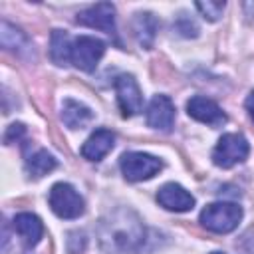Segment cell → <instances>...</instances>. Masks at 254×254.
<instances>
[{
  "label": "cell",
  "mask_w": 254,
  "mask_h": 254,
  "mask_svg": "<svg viewBox=\"0 0 254 254\" xmlns=\"http://www.w3.org/2000/svg\"><path fill=\"white\" fill-rule=\"evenodd\" d=\"M145 240V230L133 212L119 210L101 224V242L109 250L133 252Z\"/></svg>",
  "instance_id": "cell-1"
},
{
  "label": "cell",
  "mask_w": 254,
  "mask_h": 254,
  "mask_svg": "<svg viewBox=\"0 0 254 254\" xmlns=\"http://www.w3.org/2000/svg\"><path fill=\"white\" fill-rule=\"evenodd\" d=\"M242 220V208L236 202H212L200 212V224L216 234L232 232Z\"/></svg>",
  "instance_id": "cell-2"
},
{
  "label": "cell",
  "mask_w": 254,
  "mask_h": 254,
  "mask_svg": "<svg viewBox=\"0 0 254 254\" xmlns=\"http://www.w3.org/2000/svg\"><path fill=\"white\" fill-rule=\"evenodd\" d=\"M50 206L60 218H77L85 210L81 194L67 183H56L50 190Z\"/></svg>",
  "instance_id": "cell-3"
},
{
  "label": "cell",
  "mask_w": 254,
  "mask_h": 254,
  "mask_svg": "<svg viewBox=\"0 0 254 254\" xmlns=\"http://www.w3.org/2000/svg\"><path fill=\"white\" fill-rule=\"evenodd\" d=\"M250 153L248 141L238 133H226L218 139L212 151V163L222 169H230L236 163H242Z\"/></svg>",
  "instance_id": "cell-4"
},
{
  "label": "cell",
  "mask_w": 254,
  "mask_h": 254,
  "mask_svg": "<svg viewBox=\"0 0 254 254\" xmlns=\"http://www.w3.org/2000/svg\"><path fill=\"white\" fill-rule=\"evenodd\" d=\"M119 165H121L123 177L127 181H131V183L147 181V179H151L153 175H157L163 169L161 159H157V157H153L149 153H139V151L121 155Z\"/></svg>",
  "instance_id": "cell-5"
},
{
  "label": "cell",
  "mask_w": 254,
  "mask_h": 254,
  "mask_svg": "<svg viewBox=\"0 0 254 254\" xmlns=\"http://www.w3.org/2000/svg\"><path fill=\"white\" fill-rule=\"evenodd\" d=\"M105 54V44L93 36H79L71 42V64L77 69L93 71Z\"/></svg>",
  "instance_id": "cell-6"
},
{
  "label": "cell",
  "mask_w": 254,
  "mask_h": 254,
  "mask_svg": "<svg viewBox=\"0 0 254 254\" xmlns=\"http://www.w3.org/2000/svg\"><path fill=\"white\" fill-rule=\"evenodd\" d=\"M77 24L101 30L105 34H115V8L113 4L99 2L95 6H89L77 14Z\"/></svg>",
  "instance_id": "cell-7"
},
{
  "label": "cell",
  "mask_w": 254,
  "mask_h": 254,
  "mask_svg": "<svg viewBox=\"0 0 254 254\" xmlns=\"http://www.w3.org/2000/svg\"><path fill=\"white\" fill-rule=\"evenodd\" d=\"M115 93H117V103L125 117L137 115L141 111L143 97H141V89L133 75H129V73L119 75L115 79Z\"/></svg>",
  "instance_id": "cell-8"
},
{
  "label": "cell",
  "mask_w": 254,
  "mask_h": 254,
  "mask_svg": "<svg viewBox=\"0 0 254 254\" xmlns=\"http://www.w3.org/2000/svg\"><path fill=\"white\" fill-rule=\"evenodd\" d=\"M187 113H189L192 119H196V121H200V123H206V125H212V127L222 125V123L226 121V115H224V111L218 107V103L212 101V99H208V97H204V95H194V97H190V99L187 101Z\"/></svg>",
  "instance_id": "cell-9"
},
{
  "label": "cell",
  "mask_w": 254,
  "mask_h": 254,
  "mask_svg": "<svg viewBox=\"0 0 254 254\" xmlns=\"http://www.w3.org/2000/svg\"><path fill=\"white\" fill-rule=\"evenodd\" d=\"M157 200L163 208L173 210V212H187L194 206V196L177 183L163 185L157 192Z\"/></svg>",
  "instance_id": "cell-10"
},
{
  "label": "cell",
  "mask_w": 254,
  "mask_h": 254,
  "mask_svg": "<svg viewBox=\"0 0 254 254\" xmlns=\"http://www.w3.org/2000/svg\"><path fill=\"white\" fill-rule=\"evenodd\" d=\"M147 123L153 129L169 131L175 123V105L167 95H155L147 107Z\"/></svg>",
  "instance_id": "cell-11"
},
{
  "label": "cell",
  "mask_w": 254,
  "mask_h": 254,
  "mask_svg": "<svg viewBox=\"0 0 254 254\" xmlns=\"http://www.w3.org/2000/svg\"><path fill=\"white\" fill-rule=\"evenodd\" d=\"M115 145V135L109 129H97L93 131L85 143L81 145V157L87 161H101Z\"/></svg>",
  "instance_id": "cell-12"
},
{
  "label": "cell",
  "mask_w": 254,
  "mask_h": 254,
  "mask_svg": "<svg viewBox=\"0 0 254 254\" xmlns=\"http://www.w3.org/2000/svg\"><path fill=\"white\" fill-rule=\"evenodd\" d=\"M14 230L20 234V238L28 246H36L44 234L42 220L32 212H20L14 216Z\"/></svg>",
  "instance_id": "cell-13"
},
{
  "label": "cell",
  "mask_w": 254,
  "mask_h": 254,
  "mask_svg": "<svg viewBox=\"0 0 254 254\" xmlns=\"http://www.w3.org/2000/svg\"><path fill=\"white\" fill-rule=\"evenodd\" d=\"M93 119V113L87 105L75 101V99H65L62 105V121L69 129H81Z\"/></svg>",
  "instance_id": "cell-14"
},
{
  "label": "cell",
  "mask_w": 254,
  "mask_h": 254,
  "mask_svg": "<svg viewBox=\"0 0 254 254\" xmlns=\"http://www.w3.org/2000/svg\"><path fill=\"white\" fill-rule=\"evenodd\" d=\"M133 30H135V36H137L139 44H143L145 48H151L153 40L157 36V30H159V22L151 12H141V14L135 16Z\"/></svg>",
  "instance_id": "cell-15"
},
{
  "label": "cell",
  "mask_w": 254,
  "mask_h": 254,
  "mask_svg": "<svg viewBox=\"0 0 254 254\" xmlns=\"http://www.w3.org/2000/svg\"><path fill=\"white\" fill-rule=\"evenodd\" d=\"M50 54H52L54 64H58V65H65L67 62H71V42L65 32H62V30L52 32Z\"/></svg>",
  "instance_id": "cell-16"
},
{
  "label": "cell",
  "mask_w": 254,
  "mask_h": 254,
  "mask_svg": "<svg viewBox=\"0 0 254 254\" xmlns=\"http://www.w3.org/2000/svg\"><path fill=\"white\" fill-rule=\"evenodd\" d=\"M56 165H58V161L54 159V155H50L48 151H38L26 161V171L32 177H44L52 169H56Z\"/></svg>",
  "instance_id": "cell-17"
},
{
  "label": "cell",
  "mask_w": 254,
  "mask_h": 254,
  "mask_svg": "<svg viewBox=\"0 0 254 254\" xmlns=\"http://www.w3.org/2000/svg\"><path fill=\"white\" fill-rule=\"evenodd\" d=\"M196 8H198V12L206 18V20H210V22H214V20H218L220 16H222V10H224V2H196Z\"/></svg>",
  "instance_id": "cell-18"
},
{
  "label": "cell",
  "mask_w": 254,
  "mask_h": 254,
  "mask_svg": "<svg viewBox=\"0 0 254 254\" xmlns=\"http://www.w3.org/2000/svg\"><path fill=\"white\" fill-rule=\"evenodd\" d=\"M175 28L177 32H181V36L185 38H194L198 34V26L187 16V14H179V20L175 22Z\"/></svg>",
  "instance_id": "cell-19"
},
{
  "label": "cell",
  "mask_w": 254,
  "mask_h": 254,
  "mask_svg": "<svg viewBox=\"0 0 254 254\" xmlns=\"http://www.w3.org/2000/svg\"><path fill=\"white\" fill-rule=\"evenodd\" d=\"M22 135H24V125L22 123H14V125L8 127V131L4 135V141L6 143H12V139H20Z\"/></svg>",
  "instance_id": "cell-20"
},
{
  "label": "cell",
  "mask_w": 254,
  "mask_h": 254,
  "mask_svg": "<svg viewBox=\"0 0 254 254\" xmlns=\"http://www.w3.org/2000/svg\"><path fill=\"white\" fill-rule=\"evenodd\" d=\"M246 109H248V115H250V119L254 121V91L246 97Z\"/></svg>",
  "instance_id": "cell-21"
},
{
  "label": "cell",
  "mask_w": 254,
  "mask_h": 254,
  "mask_svg": "<svg viewBox=\"0 0 254 254\" xmlns=\"http://www.w3.org/2000/svg\"><path fill=\"white\" fill-rule=\"evenodd\" d=\"M210 254H222V252H210Z\"/></svg>",
  "instance_id": "cell-22"
}]
</instances>
